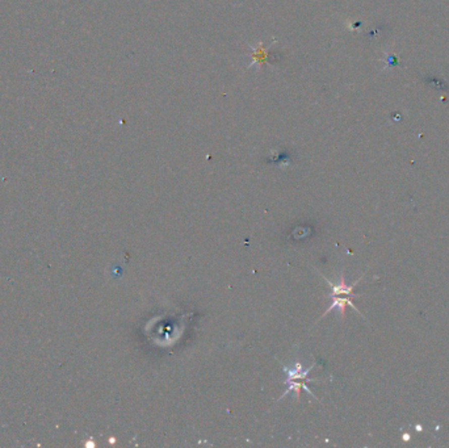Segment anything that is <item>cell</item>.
Here are the masks:
<instances>
[{
  "label": "cell",
  "mask_w": 449,
  "mask_h": 448,
  "mask_svg": "<svg viewBox=\"0 0 449 448\" xmlns=\"http://www.w3.org/2000/svg\"><path fill=\"white\" fill-rule=\"evenodd\" d=\"M323 279L326 280V283L328 284V286H330V288H331V292H330V295H328V297H330L331 301L332 302H331V305L327 308V310L323 313V315H322L320 318H323L324 315L328 314V313H330L331 310H333V309H339L341 314L344 315V312H346V306H351V308H354L355 310L359 313V314H361V313L359 312V309L356 308V305H355L354 302H352V299H354V297H360L361 296V295H357V293L354 292L355 287H356V284L359 283V280H357L356 283H354V284L348 286L347 283H346V280H344L343 275H342L341 282L338 283V284H333V283H331L330 280L326 279L324 276H323Z\"/></svg>",
  "instance_id": "1"
},
{
  "label": "cell",
  "mask_w": 449,
  "mask_h": 448,
  "mask_svg": "<svg viewBox=\"0 0 449 448\" xmlns=\"http://www.w3.org/2000/svg\"><path fill=\"white\" fill-rule=\"evenodd\" d=\"M314 368V364L311 365L309 369H305L302 371V365L301 363H296L294 364V368H284V372L287 373L288 378L284 381V384H287L288 389L285 390V393L281 396V399L285 397L288 393L294 392L296 397L300 400V395H301V390L305 389L307 393H310V396H314V393L311 392L309 386H307V382L310 381H315V378H309V372Z\"/></svg>",
  "instance_id": "2"
}]
</instances>
